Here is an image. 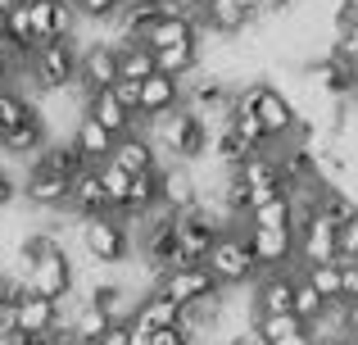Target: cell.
<instances>
[{
	"mask_svg": "<svg viewBox=\"0 0 358 345\" xmlns=\"http://www.w3.org/2000/svg\"><path fill=\"white\" fill-rule=\"evenodd\" d=\"M354 105H358V87H354Z\"/></svg>",
	"mask_w": 358,
	"mask_h": 345,
	"instance_id": "cell-43",
	"label": "cell"
},
{
	"mask_svg": "<svg viewBox=\"0 0 358 345\" xmlns=\"http://www.w3.org/2000/svg\"><path fill=\"white\" fill-rule=\"evenodd\" d=\"M313 345H350L345 337H322V341H313Z\"/></svg>",
	"mask_w": 358,
	"mask_h": 345,
	"instance_id": "cell-40",
	"label": "cell"
},
{
	"mask_svg": "<svg viewBox=\"0 0 358 345\" xmlns=\"http://www.w3.org/2000/svg\"><path fill=\"white\" fill-rule=\"evenodd\" d=\"M150 73H155V50L141 41H122L118 45V82H145Z\"/></svg>",
	"mask_w": 358,
	"mask_h": 345,
	"instance_id": "cell-24",
	"label": "cell"
},
{
	"mask_svg": "<svg viewBox=\"0 0 358 345\" xmlns=\"http://www.w3.org/2000/svg\"><path fill=\"white\" fill-rule=\"evenodd\" d=\"M195 27H200V36H241L254 27V14L241 5V0H204L200 14H195Z\"/></svg>",
	"mask_w": 358,
	"mask_h": 345,
	"instance_id": "cell-14",
	"label": "cell"
},
{
	"mask_svg": "<svg viewBox=\"0 0 358 345\" xmlns=\"http://www.w3.org/2000/svg\"><path fill=\"white\" fill-rule=\"evenodd\" d=\"M299 0H259V18H281V14H290Z\"/></svg>",
	"mask_w": 358,
	"mask_h": 345,
	"instance_id": "cell-34",
	"label": "cell"
},
{
	"mask_svg": "<svg viewBox=\"0 0 358 345\" xmlns=\"http://www.w3.org/2000/svg\"><path fill=\"white\" fill-rule=\"evenodd\" d=\"M150 291L168 295L177 309H186V304L213 295V291H218V282L209 277V268H204V264H186V268H164V273H155V286H150Z\"/></svg>",
	"mask_w": 358,
	"mask_h": 345,
	"instance_id": "cell-9",
	"label": "cell"
},
{
	"mask_svg": "<svg viewBox=\"0 0 358 345\" xmlns=\"http://www.w3.org/2000/svg\"><path fill=\"white\" fill-rule=\"evenodd\" d=\"M131 323H141V328H150V332H159V328H182V309H177L168 295L145 291V295L136 300V314H131Z\"/></svg>",
	"mask_w": 358,
	"mask_h": 345,
	"instance_id": "cell-22",
	"label": "cell"
},
{
	"mask_svg": "<svg viewBox=\"0 0 358 345\" xmlns=\"http://www.w3.org/2000/svg\"><path fill=\"white\" fill-rule=\"evenodd\" d=\"M109 160L118 164V169H127L131 177L136 173H155V169H164V164H159V150H155V141H150L145 132H127V136H118L114 141V155H109Z\"/></svg>",
	"mask_w": 358,
	"mask_h": 345,
	"instance_id": "cell-17",
	"label": "cell"
},
{
	"mask_svg": "<svg viewBox=\"0 0 358 345\" xmlns=\"http://www.w3.org/2000/svg\"><path fill=\"white\" fill-rule=\"evenodd\" d=\"M150 345H200V341H195L186 328H159L155 337H150Z\"/></svg>",
	"mask_w": 358,
	"mask_h": 345,
	"instance_id": "cell-33",
	"label": "cell"
},
{
	"mask_svg": "<svg viewBox=\"0 0 358 345\" xmlns=\"http://www.w3.org/2000/svg\"><path fill=\"white\" fill-rule=\"evenodd\" d=\"M358 250V218L350 223V227H341V259H350Z\"/></svg>",
	"mask_w": 358,
	"mask_h": 345,
	"instance_id": "cell-36",
	"label": "cell"
},
{
	"mask_svg": "<svg viewBox=\"0 0 358 345\" xmlns=\"http://www.w3.org/2000/svg\"><path fill=\"white\" fill-rule=\"evenodd\" d=\"M0 41H5V14H0Z\"/></svg>",
	"mask_w": 358,
	"mask_h": 345,
	"instance_id": "cell-41",
	"label": "cell"
},
{
	"mask_svg": "<svg viewBox=\"0 0 358 345\" xmlns=\"http://www.w3.org/2000/svg\"><path fill=\"white\" fill-rule=\"evenodd\" d=\"M82 250L91 255V264L100 268H118L131 259V250H136V237H131V227L122 223V213H91V218H82Z\"/></svg>",
	"mask_w": 358,
	"mask_h": 345,
	"instance_id": "cell-2",
	"label": "cell"
},
{
	"mask_svg": "<svg viewBox=\"0 0 358 345\" xmlns=\"http://www.w3.org/2000/svg\"><path fill=\"white\" fill-rule=\"evenodd\" d=\"M155 69L168 73V78H191L200 69V36L195 41H182V45H168V50H155Z\"/></svg>",
	"mask_w": 358,
	"mask_h": 345,
	"instance_id": "cell-23",
	"label": "cell"
},
{
	"mask_svg": "<svg viewBox=\"0 0 358 345\" xmlns=\"http://www.w3.org/2000/svg\"><path fill=\"white\" fill-rule=\"evenodd\" d=\"M245 227H277V232H290V227H295V204H290V195H277V200L250 209V223H245Z\"/></svg>",
	"mask_w": 358,
	"mask_h": 345,
	"instance_id": "cell-27",
	"label": "cell"
},
{
	"mask_svg": "<svg viewBox=\"0 0 358 345\" xmlns=\"http://www.w3.org/2000/svg\"><path fill=\"white\" fill-rule=\"evenodd\" d=\"M341 300H358V264L341 259Z\"/></svg>",
	"mask_w": 358,
	"mask_h": 345,
	"instance_id": "cell-32",
	"label": "cell"
},
{
	"mask_svg": "<svg viewBox=\"0 0 358 345\" xmlns=\"http://www.w3.org/2000/svg\"><path fill=\"white\" fill-rule=\"evenodd\" d=\"M245 246L254 255L259 273H286L295 264V232H277V227H245Z\"/></svg>",
	"mask_w": 358,
	"mask_h": 345,
	"instance_id": "cell-10",
	"label": "cell"
},
{
	"mask_svg": "<svg viewBox=\"0 0 358 345\" xmlns=\"http://www.w3.org/2000/svg\"><path fill=\"white\" fill-rule=\"evenodd\" d=\"M23 78L32 82L41 96H55V91H69L78 87V50H73V41H45L32 50V59H27Z\"/></svg>",
	"mask_w": 358,
	"mask_h": 345,
	"instance_id": "cell-3",
	"label": "cell"
},
{
	"mask_svg": "<svg viewBox=\"0 0 358 345\" xmlns=\"http://www.w3.org/2000/svg\"><path fill=\"white\" fill-rule=\"evenodd\" d=\"M241 96L250 100V109L259 114V123H263V136H268V146H281V141H290V132H295L299 114H295L290 96L277 87V82H250V87H241Z\"/></svg>",
	"mask_w": 358,
	"mask_h": 345,
	"instance_id": "cell-5",
	"label": "cell"
},
{
	"mask_svg": "<svg viewBox=\"0 0 358 345\" xmlns=\"http://www.w3.org/2000/svg\"><path fill=\"white\" fill-rule=\"evenodd\" d=\"M69 209H78L82 218H91V213H109V200H105V186H100V177H96V164H87V169L73 177Z\"/></svg>",
	"mask_w": 358,
	"mask_h": 345,
	"instance_id": "cell-21",
	"label": "cell"
},
{
	"mask_svg": "<svg viewBox=\"0 0 358 345\" xmlns=\"http://www.w3.org/2000/svg\"><path fill=\"white\" fill-rule=\"evenodd\" d=\"M18 286H23V282H14V277H9V273H0V309H9V304H14Z\"/></svg>",
	"mask_w": 358,
	"mask_h": 345,
	"instance_id": "cell-37",
	"label": "cell"
},
{
	"mask_svg": "<svg viewBox=\"0 0 358 345\" xmlns=\"http://www.w3.org/2000/svg\"><path fill=\"white\" fill-rule=\"evenodd\" d=\"M200 36V27L191 23L186 14H177V9H168V14H159L155 23H150V32L141 36V45H150V50H168V45H182V41H195Z\"/></svg>",
	"mask_w": 358,
	"mask_h": 345,
	"instance_id": "cell-20",
	"label": "cell"
},
{
	"mask_svg": "<svg viewBox=\"0 0 358 345\" xmlns=\"http://www.w3.org/2000/svg\"><path fill=\"white\" fill-rule=\"evenodd\" d=\"M78 87H82V96L118 87V45L96 41L78 55Z\"/></svg>",
	"mask_w": 358,
	"mask_h": 345,
	"instance_id": "cell-11",
	"label": "cell"
},
{
	"mask_svg": "<svg viewBox=\"0 0 358 345\" xmlns=\"http://www.w3.org/2000/svg\"><path fill=\"white\" fill-rule=\"evenodd\" d=\"M182 105V82L177 78H168V73H150L145 82H136V118H145V123H155V118H164V114H173V109Z\"/></svg>",
	"mask_w": 358,
	"mask_h": 345,
	"instance_id": "cell-12",
	"label": "cell"
},
{
	"mask_svg": "<svg viewBox=\"0 0 358 345\" xmlns=\"http://www.w3.org/2000/svg\"><path fill=\"white\" fill-rule=\"evenodd\" d=\"M96 177H100V186H105L109 209H122V200H127V191H131V173L118 169L114 160H105V164H96Z\"/></svg>",
	"mask_w": 358,
	"mask_h": 345,
	"instance_id": "cell-29",
	"label": "cell"
},
{
	"mask_svg": "<svg viewBox=\"0 0 358 345\" xmlns=\"http://www.w3.org/2000/svg\"><path fill=\"white\" fill-rule=\"evenodd\" d=\"M45 146H50V127H45V118H41V114H32L27 123H18L14 132L0 136V150L14 155V160H27V164H32L36 155L45 150Z\"/></svg>",
	"mask_w": 358,
	"mask_h": 345,
	"instance_id": "cell-18",
	"label": "cell"
},
{
	"mask_svg": "<svg viewBox=\"0 0 358 345\" xmlns=\"http://www.w3.org/2000/svg\"><path fill=\"white\" fill-rule=\"evenodd\" d=\"M295 264L313 268V264H341V232L327 213H308L295 223Z\"/></svg>",
	"mask_w": 358,
	"mask_h": 345,
	"instance_id": "cell-6",
	"label": "cell"
},
{
	"mask_svg": "<svg viewBox=\"0 0 358 345\" xmlns=\"http://www.w3.org/2000/svg\"><path fill=\"white\" fill-rule=\"evenodd\" d=\"M73 282H78V273H73V259H69V250H64V246L50 250V255H41L23 273V286H27V291L45 295V300H55V304H64L73 295Z\"/></svg>",
	"mask_w": 358,
	"mask_h": 345,
	"instance_id": "cell-7",
	"label": "cell"
},
{
	"mask_svg": "<svg viewBox=\"0 0 358 345\" xmlns=\"http://www.w3.org/2000/svg\"><path fill=\"white\" fill-rule=\"evenodd\" d=\"M32 164H45V169H55V173H64V177H78L82 169H87V160L78 155V146H73L69 136H64V141H50Z\"/></svg>",
	"mask_w": 358,
	"mask_h": 345,
	"instance_id": "cell-26",
	"label": "cell"
},
{
	"mask_svg": "<svg viewBox=\"0 0 358 345\" xmlns=\"http://www.w3.org/2000/svg\"><path fill=\"white\" fill-rule=\"evenodd\" d=\"M87 114L96 118V123L105 127L109 136H127V132H136V109H131L114 87H109V91H91V96H87Z\"/></svg>",
	"mask_w": 358,
	"mask_h": 345,
	"instance_id": "cell-16",
	"label": "cell"
},
{
	"mask_svg": "<svg viewBox=\"0 0 358 345\" xmlns=\"http://www.w3.org/2000/svg\"><path fill=\"white\" fill-rule=\"evenodd\" d=\"M345 341H350V345H358V337H345Z\"/></svg>",
	"mask_w": 358,
	"mask_h": 345,
	"instance_id": "cell-42",
	"label": "cell"
},
{
	"mask_svg": "<svg viewBox=\"0 0 358 345\" xmlns=\"http://www.w3.org/2000/svg\"><path fill=\"white\" fill-rule=\"evenodd\" d=\"M350 259H354V264H358V250H354V255H350Z\"/></svg>",
	"mask_w": 358,
	"mask_h": 345,
	"instance_id": "cell-44",
	"label": "cell"
},
{
	"mask_svg": "<svg viewBox=\"0 0 358 345\" xmlns=\"http://www.w3.org/2000/svg\"><path fill=\"white\" fill-rule=\"evenodd\" d=\"M14 191H18V186H14V177L0 169V209H9V204H14Z\"/></svg>",
	"mask_w": 358,
	"mask_h": 345,
	"instance_id": "cell-38",
	"label": "cell"
},
{
	"mask_svg": "<svg viewBox=\"0 0 358 345\" xmlns=\"http://www.w3.org/2000/svg\"><path fill=\"white\" fill-rule=\"evenodd\" d=\"M69 141L78 146V155H82L87 164H105L109 155H114V141H118V136H109V132H105V127H100L91 114H82L78 123L69 127Z\"/></svg>",
	"mask_w": 358,
	"mask_h": 345,
	"instance_id": "cell-19",
	"label": "cell"
},
{
	"mask_svg": "<svg viewBox=\"0 0 358 345\" xmlns=\"http://www.w3.org/2000/svg\"><path fill=\"white\" fill-rule=\"evenodd\" d=\"M73 5H78V14L91 18V23H109V18L122 14V5H127V0H73Z\"/></svg>",
	"mask_w": 358,
	"mask_h": 345,
	"instance_id": "cell-31",
	"label": "cell"
},
{
	"mask_svg": "<svg viewBox=\"0 0 358 345\" xmlns=\"http://www.w3.org/2000/svg\"><path fill=\"white\" fill-rule=\"evenodd\" d=\"M295 277H299V268H286V273H259V277H254V286H250L254 318H263V314H290Z\"/></svg>",
	"mask_w": 358,
	"mask_h": 345,
	"instance_id": "cell-13",
	"label": "cell"
},
{
	"mask_svg": "<svg viewBox=\"0 0 358 345\" xmlns=\"http://www.w3.org/2000/svg\"><path fill=\"white\" fill-rule=\"evenodd\" d=\"M145 136L155 141V150H159V155H168V160H177V164H195V160H204V155H209V146H213V127L204 123L200 114H191L186 105H177L173 114L155 118Z\"/></svg>",
	"mask_w": 358,
	"mask_h": 345,
	"instance_id": "cell-1",
	"label": "cell"
},
{
	"mask_svg": "<svg viewBox=\"0 0 358 345\" xmlns=\"http://www.w3.org/2000/svg\"><path fill=\"white\" fill-rule=\"evenodd\" d=\"M204 268L218 282V291H236V286H254L259 268H254V255L245 246V232H222L218 241L204 255Z\"/></svg>",
	"mask_w": 358,
	"mask_h": 345,
	"instance_id": "cell-4",
	"label": "cell"
},
{
	"mask_svg": "<svg viewBox=\"0 0 358 345\" xmlns=\"http://www.w3.org/2000/svg\"><path fill=\"white\" fill-rule=\"evenodd\" d=\"M299 273L327 304H341V264H313V268H299Z\"/></svg>",
	"mask_w": 358,
	"mask_h": 345,
	"instance_id": "cell-30",
	"label": "cell"
},
{
	"mask_svg": "<svg viewBox=\"0 0 358 345\" xmlns=\"http://www.w3.org/2000/svg\"><path fill=\"white\" fill-rule=\"evenodd\" d=\"M341 323L345 337H358V300H341Z\"/></svg>",
	"mask_w": 358,
	"mask_h": 345,
	"instance_id": "cell-35",
	"label": "cell"
},
{
	"mask_svg": "<svg viewBox=\"0 0 358 345\" xmlns=\"http://www.w3.org/2000/svg\"><path fill=\"white\" fill-rule=\"evenodd\" d=\"M9 323H14V332H27V337H50V332L64 328V304L18 286L14 304H9Z\"/></svg>",
	"mask_w": 358,
	"mask_h": 345,
	"instance_id": "cell-8",
	"label": "cell"
},
{
	"mask_svg": "<svg viewBox=\"0 0 358 345\" xmlns=\"http://www.w3.org/2000/svg\"><path fill=\"white\" fill-rule=\"evenodd\" d=\"M69 191H73V177L45 169V164H32L23 173V195L36 209H69Z\"/></svg>",
	"mask_w": 358,
	"mask_h": 345,
	"instance_id": "cell-15",
	"label": "cell"
},
{
	"mask_svg": "<svg viewBox=\"0 0 358 345\" xmlns=\"http://www.w3.org/2000/svg\"><path fill=\"white\" fill-rule=\"evenodd\" d=\"M327 309H331V304H327L322 295H317L313 286L304 282V273H299V277H295V295H290V314H295L304 328H313L317 318H327Z\"/></svg>",
	"mask_w": 358,
	"mask_h": 345,
	"instance_id": "cell-28",
	"label": "cell"
},
{
	"mask_svg": "<svg viewBox=\"0 0 358 345\" xmlns=\"http://www.w3.org/2000/svg\"><path fill=\"white\" fill-rule=\"evenodd\" d=\"M14 78H18L14 64H9V59H5V50H0V87H14Z\"/></svg>",
	"mask_w": 358,
	"mask_h": 345,
	"instance_id": "cell-39",
	"label": "cell"
},
{
	"mask_svg": "<svg viewBox=\"0 0 358 345\" xmlns=\"http://www.w3.org/2000/svg\"><path fill=\"white\" fill-rule=\"evenodd\" d=\"M32 114H36V105H32V96H27V91H18V87H0V136L14 132L18 123H27Z\"/></svg>",
	"mask_w": 358,
	"mask_h": 345,
	"instance_id": "cell-25",
	"label": "cell"
}]
</instances>
